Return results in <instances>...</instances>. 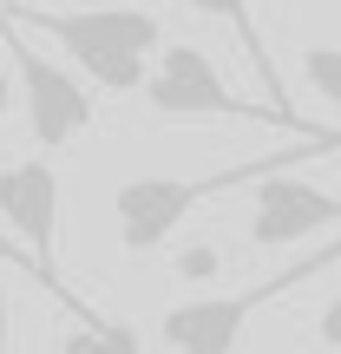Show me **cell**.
<instances>
[{
    "label": "cell",
    "mask_w": 341,
    "mask_h": 354,
    "mask_svg": "<svg viewBox=\"0 0 341 354\" xmlns=\"http://www.w3.org/2000/svg\"><path fill=\"white\" fill-rule=\"evenodd\" d=\"M13 86H20V79H13V66H7V59H0V118H7V112H13Z\"/></svg>",
    "instance_id": "obj_15"
},
{
    "label": "cell",
    "mask_w": 341,
    "mask_h": 354,
    "mask_svg": "<svg viewBox=\"0 0 341 354\" xmlns=\"http://www.w3.org/2000/svg\"><path fill=\"white\" fill-rule=\"evenodd\" d=\"M59 308L73 315V322H66V335H59V354H145V342H138L131 322L92 315L79 295H59Z\"/></svg>",
    "instance_id": "obj_9"
},
{
    "label": "cell",
    "mask_w": 341,
    "mask_h": 354,
    "mask_svg": "<svg viewBox=\"0 0 341 354\" xmlns=\"http://www.w3.org/2000/svg\"><path fill=\"white\" fill-rule=\"evenodd\" d=\"M190 13H203V20H223L230 33H237V46H243V59L256 66V79H263V99L269 105H282V112H295L289 105V92H282V73H276V53H269V39L256 33V13H250V0H184Z\"/></svg>",
    "instance_id": "obj_8"
},
{
    "label": "cell",
    "mask_w": 341,
    "mask_h": 354,
    "mask_svg": "<svg viewBox=\"0 0 341 354\" xmlns=\"http://www.w3.org/2000/svg\"><path fill=\"white\" fill-rule=\"evenodd\" d=\"M315 342H322V348H341V295L315 315Z\"/></svg>",
    "instance_id": "obj_12"
},
{
    "label": "cell",
    "mask_w": 341,
    "mask_h": 354,
    "mask_svg": "<svg viewBox=\"0 0 341 354\" xmlns=\"http://www.w3.org/2000/svg\"><path fill=\"white\" fill-rule=\"evenodd\" d=\"M341 223V197L329 190L302 184L295 171H276L256 184V210H250V243H263V250H289V243L315 236V230Z\"/></svg>",
    "instance_id": "obj_7"
},
{
    "label": "cell",
    "mask_w": 341,
    "mask_h": 354,
    "mask_svg": "<svg viewBox=\"0 0 341 354\" xmlns=\"http://www.w3.org/2000/svg\"><path fill=\"white\" fill-rule=\"evenodd\" d=\"M0 7H7L20 26H39V33H53V39L66 46V59L86 73V86H92V92H112V99H125V92H145V79H151V59L165 53V26H158V13H145V7L46 13V7H13V0H0Z\"/></svg>",
    "instance_id": "obj_2"
},
{
    "label": "cell",
    "mask_w": 341,
    "mask_h": 354,
    "mask_svg": "<svg viewBox=\"0 0 341 354\" xmlns=\"http://www.w3.org/2000/svg\"><path fill=\"white\" fill-rule=\"evenodd\" d=\"M0 223L20 236V250L33 256L39 289L59 302V171L46 158H20V165H0Z\"/></svg>",
    "instance_id": "obj_6"
},
{
    "label": "cell",
    "mask_w": 341,
    "mask_h": 354,
    "mask_svg": "<svg viewBox=\"0 0 341 354\" xmlns=\"http://www.w3.org/2000/svg\"><path fill=\"white\" fill-rule=\"evenodd\" d=\"M0 263H20V269H26V276H33V282H39V269H33V256H26V250H20V243H0Z\"/></svg>",
    "instance_id": "obj_14"
},
{
    "label": "cell",
    "mask_w": 341,
    "mask_h": 354,
    "mask_svg": "<svg viewBox=\"0 0 341 354\" xmlns=\"http://www.w3.org/2000/svg\"><path fill=\"white\" fill-rule=\"evenodd\" d=\"M302 79L322 92V99L341 112V39H329V46H308L302 53Z\"/></svg>",
    "instance_id": "obj_10"
},
{
    "label": "cell",
    "mask_w": 341,
    "mask_h": 354,
    "mask_svg": "<svg viewBox=\"0 0 341 354\" xmlns=\"http://www.w3.org/2000/svg\"><path fill=\"white\" fill-rule=\"evenodd\" d=\"M13 342V295H7V282H0V354H7Z\"/></svg>",
    "instance_id": "obj_13"
},
{
    "label": "cell",
    "mask_w": 341,
    "mask_h": 354,
    "mask_svg": "<svg viewBox=\"0 0 341 354\" xmlns=\"http://www.w3.org/2000/svg\"><path fill=\"white\" fill-rule=\"evenodd\" d=\"M145 105L165 118H263V125H282V131H322L308 125L302 112H282L269 99H243V92L223 86L216 59L203 46H184V39H165V53L151 59V79H145Z\"/></svg>",
    "instance_id": "obj_4"
},
{
    "label": "cell",
    "mask_w": 341,
    "mask_h": 354,
    "mask_svg": "<svg viewBox=\"0 0 341 354\" xmlns=\"http://www.w3.org/2000/svg\"><path fill=\"white\" fill-rule=\"evenodd\" d=\"M315 158H341V131H308L289 151H263V158H243V165L203 171V177H125V184L112 190L118 243H125V256H158L197 203L223 197V190H237V184H263V177H276V171L315 165Z\"/></svg>",
    "instance_id": "obj_1"
},
{
    "label": "cell",
    "mask_w": 341,
    "mask_h": 354,
    "mask_svg": "<svg viewBox=\"0 0 341 354\" xmlns=\"http://www.w3.org/2000/svg\"><path fill=\"white\" fill-rule=\"evenodd\" d=\"M0 46L13 53V79H20V99H26V131H33V145L39 151H66V145L92 125V112H99L86 73L46 59V53L20 33V20H13L7 7H0Z\"/></svg>",
    "instance_id": "obj_5"
},
{
    "label": "cell",
    "mask_w": 341,
    "mask_h": 354,
    "mask_svg": "<svg viewBox=\"0 0 341 354\" xmlns=\"http://www.w3.org/2000/svg\"><path fill=\"white\" fill-rule=\"evenodd\" d=\"M335 263H341V236L322 243L315 256H295L289 269H276V276H263V282L230 289V295H190V302H171L165 315H158V342H165L171 354H237L250 315H263L269 302H282L289 289L315 282L322 269H335Z\"/></svg>",
    "instance_id": "obj_3"
},
{
    "label": "cell",
    "mask_w": 341,
    "mask_h": 354,
    "mask_svg": "<svg viewBox=\"0 0 341 354\" xmlns=\"http://www.w3.org/2000/svg\"><path fill=\"white\" fill-rule=\"evenodd\" d=\"M177 276H184V282H216V276H223V250H210V243L177 250Z\"/></svg>",
    "instance_id": "obj_11"
}]
</instances>
